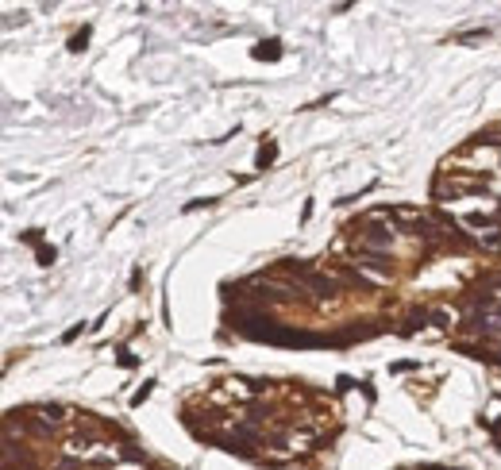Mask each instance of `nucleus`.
<instances>
[{
    "instance_id": "f257e3e1",
    "label": "nucleus",
    "mask_w": 501,
    "mask_h": 470,
    "mask_svg": "<svg viewBox=\"0 0 501 470\" xmlns=\"http://www.w3.org/2000/svg\"><path fill=\"white\" fill-rule=\"evenodd\" d=\"M251 54H255L258 62H278V58H281V43H278V39H270V43H258Z\"/></svg>"
},
{
    "instance_id": "f03ea898",
    "label": "nucleus",
    "mask_w": 501,
    "mask_h": 470,
    "mask_svg": "<svg viewBox=\"0 0 501 470\" xmlns=\"http://www.w3.org/2000/svg\"><path fill=\"white\" fill-rule=\"evenodd\" d=\"M474 147H501V123L478 131V135H474Z\"/></svg>"
},
{
    "instance_id": "7ed1b4c3",
    "label": "nucleus",
    "mask_w": 501,
    "mask_h": 470,
    "mask_svg": "<svg viewBox=\"0 0 501 470\" xmlns=\"http://www.w3.org/2000/svg\"><path fill=\"white\" fill-rule=\"evenodd\" d=\"M274 154H278V147H274V143H266V147L258 150V170H266V166L274 162Z\"/></svg>"
},
{
    "instance_id": "20e7f679",
    "label": "nucleus",
    "mask_w": 501,
    "mask_h": 470,
    "mask_svg": "<svg viewBox=\"0 0 501 470\" xmlns=\"http://www.w3.org/2000/svg\"><path fill=\"white\" fill-rule=\"evenodd\" d=\"M486 35H490L486 27H474V31H463V35H459L455 43H474V39H486Z\"/></svg>"
},
{
    "instance_id": "39448f33",
    "label": "nucleus",
    "mask_w": 501,
    "mask_h": 470,
    "mask_svg": "<svg viewBox=\"0 0 501 470\" xmlns=\"http://www.w3.org/2000/svg\"><path fill=\"white\" fill-rule=\"evenodd\" d=\"M116 362H120L123 370H131V366L139 362V358H135V355H131V351H127V347H120V355H116Z\"/></svg>"
},
{
    "instance_id": "423d86ee",
    "label": "nucleus",
    "mask_w": 501,
    "mask_h": 470,
    "mask_svg": "<svg viewBox=\"0 0 501 470\" xmlns=\"http://www.w3.org/2000/svg\"><path fill=\"white\" fill-rule=\"evenodd\" d=\"M85 43H89V27H85V31H77V35L70 39V50H73V54H77V50H85Z\"/></svg>"
},
{
    "instance_id": "0eeeda50",
    "label": "nucleus",
    "mask_w": 501,
    "mask_h": 470,
    "mask_svg": "<svg viewBox=\"0 0 501 470\" xmlns=\"http://www.w3.org/2000/svg\"><path fill=\"white\" fill-rule=\"evenodd\" d=\"M150 385H154V382H143V389H135V393H131V405H143V401L150 397Z\"/></svg>"
},
{
    "instance_id": "6e6552de",
    "label": "nucleus",
    "mask_w": 501,
    "mask_h": 470,
    "mask_svg": "<svg viewBox=\"0 0 501 470\" xmlns=\"http://www.w3.org/2000/svg\"><path fill=\"white\" fill-rule=\"evenodd\" d=\"M39 262H43V266H50V262H54V247H39Z\"/></svg>"
}]
</instances>
